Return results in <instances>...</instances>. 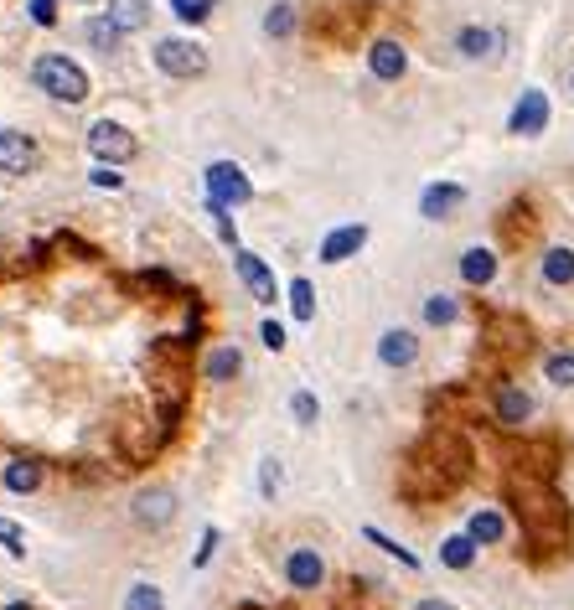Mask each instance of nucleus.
<instances>
[{
  "label": "nucleus",
  "mask_w": 574,
  "mask_h": 610,
  "mask_svg": "<svg viewBox=\"0 0 574 610\" xmlns=\"http://www.w3.org/2000/svg\"><path fill=\"white\" fill-rule=\"evenodd\" d=\"M6 610H32V605H6Z\"/></svg>",
  "instance_id": "obj_38"
},
{
  "label": "nucleus",
  "mask_w": 574,
  "mask_h": 610,
  "mask_svg": "<svg viewBox=\"0 0 574 610\" xmlns=\"http://www.w3.org/2000/svg\"><path fill=\"white\" fill-rule=\"evenodd\" d=\"M461 280L466 285H492L497 280V254L492 249H466L461 254Z\"/></svg>",
  "instance_id": "obj_15"
},
{
  "label": "nucleus",
  "mask_w": 574,
  "mask_h": 610,
  "mask_svg": "<svg viewBox=\"0 0 574 610\" xmlns=\"http://www.w3.org/2000/svg\"><path fill=\"white\" fill-rule=\"evenodd\" d=\"M259 337H264L269 352H280V347H285V326H280V321H264V326H259Z\"/></svg>",
  "instance_id": "obj_33"
},
{
  "label": "nucleus",
  "mask_w": 574,
  "mask_h": 610,
  "mask_svg": "<svg viewBox=\"0 0 574 610\" xmlns=\"http://www.w3.org/2000/svg\"><path fill=\"white\" fill-rule=\"evenodd\" d=\"M543 130H549V94H543V88H523V99L512 104V114H507V135L533 140Z\"/></svg>",
  "instance_id": "obj_3"
},
{
  "label": "nucleus",
  "mask_w": 574,
  "mask_h": 610,
  "mask_svg": "<svg viewBox=\"0 0 574 610\" xmlns=\"http://www.w3.org/2000/svg\"><path fill=\"white\" fill-rule=\"evenodd\" d=\"M476 548H481V543H476L471 533H456V538L440 543V564H445V569H471V564H476Z\"/></svg>",
  "instance_id": "obj_19"
},
{
  "label": "nucleus",
  "mask_w": 574,
  "mask_h": 610,
  "mask_svg": "<svg viewBox=\"0 0 574 610\" xmlns=\"http://www.w3.org/2000/svg\"><path fill=\"white\" fill-rule=\"evenodd\" d=\"M233 264H238V274H244V285L254 290V300H264V305H275V274L264 269V259H259V254H249V249H238V254H233Z\"/></svg>",
  "instance_id": "obj_12"
},
{
  "label": "nucleus",
  "mask_w": 574,
  "mask_h": 610,
  "mask_svg": "<svg viewBox=\"0 0 574 610\" xmlns=\"http://www.w3.org/2000/svg\"><path fill=\"white\" fill-rule=\"evenodd\" d=\"M238 368H244V357H238L233 347H223V352H213V357H207V378H213V383H223V378H233Z\"/></svg>",
  "instance_id": "obj_25"
},
{
  "label": "nucleus",
  "mask_w": 574,
  "mask_h": 610,
  "mask_svg": "<svg viewBox=\"0 0 574 610\" xmlns=\"http://www.w3.org/2000/svg\"><path fill=\"white\" fill-rule=\"evenodd\" d=\"M207 192H213V207H244L254 197V181L233 161H218V166H207Z\"/></svg>",
  "instance_id": "obj_2"
},
{
  "label": "nucleus",
  "mask_w": 574,
  "mask_h": 610,
  "mask_svg": "<svg viewBox=\"0 0 574 610\" xmlns=\"http://www.w3.org/2000/svg\"><path fill=\"white\" fill-rule=\"evenodd\" d=\"M109 16H114L119 32H140L150 21V0H109Z\"/></svg>",
  "instance_id": "obj_20"
},
{
  "label": "nucleus",
  "mask_w": 574,
  "mask_h": 610,
  "mask_svg": "<svg viewBox=\"0 0 574 610\" xmlns=\"http://www.w3.org/2000/svg\"><path fill=\"white\" fill-rule=\"evenodd\" d=\"M368 68H373V78H383V83H399L404 73H409V52L399 47V42H373V52H368Z\"/></svg>",
  "instance_id": "obj_10"
},
{
  "label": "nucleus",
  "mask_w": 574,
  "mask_h": 610,
  "mask_svg": "<svg viewBox=\"0 0 574 610\" xmlns=\"http://www.w3.org/2000/svg\"><path fill=\"white\" fill-rule=\"evenodd\" d=\"M285 579H290L295 590H316L321 579H326V564H321L316 548H295V554L285 559Z\"/></svg>",
  "instance_id": "obj_11"
},
{
  "label": "nucleus",
  "mask_w": 574,
  "mask_h": 610,
  "mask_svg": "<svg viewBox=\"0 0 574 610\" xmlns=\"http://www.w3.org/2000/svg\"><path fill=\"white\" fill-rule=\"evenodd\" d=\"M378 362H383V368H414V362H419V337L404 331V326L383 331V337H378Z\"/></svg>",
  "instance_id": "obj_7"
},
{
  "label": "nucleus",
  "mask_w": 574,
  "mask_h": 610,
  "mask_svg": "<svg viewBox=\"0 0 574 610\" xmlns=\"http://www.w3.org/2000/svg\"><path fill=\"white\" fill-rule=\"evenodd\" d=\"M425 321L430 326H456L461 321V300L456 295H430L425 300Z\"/></svg>",
  "instance_id": "obj_21"
},
{
  "label": "nucleus",
  "mask_w": 574,
  "mask_h": 610,
  "mask_svg": "<svg viewBox=\"0 0 574 610\" xmlns=\"http://www.w3.org/2000/svg\"><path fill=\"white\" fill-rule=\"evenodd\" d=\"M156 68L171 73V78H197V73H207V52L187 37H171V42L156 47Z\"/></svg>",
  "instance_id": "obj_4"
},
{
  "label": "nucleus",
  "mask_w": 574,
  "mask_h": 610,
  "mask_svg": "<svg viewBox=\"0 0 574 610\" xmlns=\"http://www.w3.org/2000/svg\"><path fill=\"white\" fill-rule=\"evenodd\" d=\"M0 543H6L11 554H26V533L16 523H6V517H0Z\"/></svg>",
  "instance_id": "obj_32"
},
{
  "label": "nucleus",
  "mask_w": 574,
  "mask_h": 610,
  "mask_svg": "<svg viewBox=\"0 0 574 610\" xmlns=\"http://www.w3.org/2000/svg\"><path fill=\"white\" fill-rule=\"evenodd\" d=\"M290 414H295L300 424H316V399H311V393H295V399H290Z\"/></svg>",
  "instance_id": "obj_31"
},
{
  "label": "nucleus",
  "mask_w": 574,
  "mask_h": 610,
  "mask_svg": "<svg viewBox=\"0 0 574 610\" xmlns=\"http://www.w3.org/2000/svg\"><path fill=\"white\" fill-rule=\"evenodd\" d=\"M125 610H166V600H161V590H156V585H130Z\"/></svg>",
  "instance_id": "obj_27"
},
{
  "label": "nucleus",
  "mask_w": 574,
  "mask_h": 610,
  "mask_svg": "<svg viewBox=\"0 0 574 610\" xmlns=\"http://www.w3.org/2000/svg\"><path fill=\"white\" fill-rule=\"evenodd\" d=\"M32 78H37L42 94H52L57 104H83V99H88V73H83L78 63H68V57H57V52L37 57Z\"/></svg>",
  "instance_id": "obj_1"
},
{
  "label": "nucleus",
  "mask_w": 574,
  "mask_h": 610,
  "mask_svg": "<svg viewBox=\"0 0 574 610\" xmlns=\"http://www.w3.org/2000/svg\"><path fill=\"white\" fill-rule=\"evenodd\" d=\"M171 512H176V497L166 492V486H156V492H140V497H135V523H145V528H166V523H171Z\"/></svg>",
  "instance_id": "obj_13"
},
{
  "label": "nucleus",
  "mask_w": 574,
  "mask_h": 610,
  "mask_svg": "<svg viewBox=\"0 0 574 610\" xmlns=\"http://www.w3.org/2000/svg\"><path fill=\"white\" fill-rule=\"evenodd\" d=\"M569 88H574V78H569Z\"/></svg>",
  "instance_id": "obj_39"
},
{
  "label": "nucleus",
  "mask_w": 574,
  "mask_h": 610,
  "mask_svg": "<svg viewBox=\"0 0 574 610\" xmlns=\"http://www.w3.org/2000/svg\"><path fill=\"white\" fill-rule=\"evenodd\" d=\"M538 274H543V285H574V249H549L543 254V264H538Z\"/></svg>",
  "instance_id": "obj_17"
},
{
  "label": "nucleus",
  "mask_w": 574,
  "mask_h": 610,
  "mask_svg": "<svg viewBox=\"0 0 574 610\" xmlns=\"http://www.w3.org/2000/svg\"><path fill=\"white\" fill-rule=\"evenodd\" d=\"M280 486V471H275V461H264V492H275Z\"/></svg>",
  "instance_id": "obj_36"
},
{
  "label": "nucleus",
  "mask_w": 574,
  "mask_h": 610,
  "mask_svg": "<svg viewBox=\"0 0 574 610\" xmlns=\"http://www.w3.org/2000/svg\"><path fill=\"white\" fill-rule=\"evenodd\" d=\"M466 533H471L476 543H502V538H507V517H502V512H492V507H481V512H471Z\"/></svg>",
  "instance_id": "obj_18"
},
{
  "label": "nucleus",
  "mask_w": 574,
  "mask_h": 610,
  "mask_svg": "<svg viewBox=\"0 0 574 610\" xmlns=\"http://www.w3.org/2000/svg\"><path fill=\"white\" fill-rule=\"evenodd\" d=\"M83 37L94 42L99 52H119V37H125V32L114 26V16H99V21H88V26H83Z\"/></svg>",
  "instance_id": "obj_22"
},
{
  "label": "nucleus",
  "mask_w": 574,
  "mask_h": 610,
  "mask_svg": "<svg viewBox=\"0 0 574 610\" xmlns=\"http://www.w3.org/2000/svg\"><path fill=\"white\" fill-rule=\"evenodd\" d=\"M37 481H42V471L32 461H11L6 466V486H11V492H37Z\"/></svg>",
  "instance_id": "obj_24"
},
{
  "label": "nucleus",
  "mask_w": 574,
  "mask_h": 610,
  "mask_svg": "<svg viewBox=\"0 0 574 610\" xmlns=\"http://www.w3.org/2000/svg\"><path fill=\"white\" fill-rule=\"evenodd\" d=\"M264 32L269 37H290L295 32V6H275V11H269L264 16Z\"/></svg>",
  "instance_id": "obj_28"
},
{
  "label": "nucleus",
  "mask_w": 574,
  "mask_h": 610,
  "mask_svg": "<svg viewBox=\"0 0 574 610\" xmlns=\"http://www.w3.org/2000/svg\"><path fill=\"white\" fill-rule=\"evenodd\" d=\"M543 378H549L554 388H574V352H554L549 362H543Z\"/></svg>",
  "instance_id": "obj_23"
},
{
  "label": "nucleus",
  "mask_w": 574,
  "mask_h": 610,
  "mask_svg": "<svg viewBox=\"0 0 574 610\" xmlns=\"http://www.w3.org/2000/svg\"><path fill=\"white\" fill-rule=\"evenodd\" d=\"M290 311H295V321H311L316 316V290H311V280H295L290 285Z\"/></svg>",
  "instance_id": "obj_26"
},
{
  "label": "nucleus",
  "mask_w": 574,
  "mask_h": 610,
  "mask_svg": "<svg viewBox=\"0 0 574 610\" xmlns=\"http://www.w3.org/2000/svg\"><path fill=\"white\" fill-rule=\"evenodd\" d=\"M414 610H450V605H445V600H419Z\"/></svg>",
  "instance_id": "obj_37"
},
{
  "label": "nucleus",
  "mask_w": 574,
  "mask_h": 610,
  "mask_svg": "<svg viewBox=\"0 0 574 610\" xmlns=\"http://www.w3.org/2000/svg\"><path fill=\"white\" fill-rule=\"evenodd\" d=\"M88 150H94L99 161H130L140 145H135V135L125 125H109V119H99V125L88 130Z\"/></svg>",
  "instance_id": "obj_5"
},
{
  "label": "nucleus",
  "mask_w": 574,
  "mask_h": 610,
  "mask_svg": "<svg viewBox=\"0 0 574 610\" xmlns=\"http://www.w3.org/2000/svg\"><path fill=\"white\" fill-rule=\"evenodd\" d=\"M32 21H37V26H52V21H57L52 0H32Z\"/></svg>",
  "instance_id": "obj_35"
},
{
  "label": "nucleus",
  "mask_w": 574,
  "mask_h": 610,
  "mask_svg": "<svg viewBox=\"0 0 574 610\" xmlns=\"http://www.w3.org/2000/svg\"><path fill=\"white\" fill-rule=\"evenodd\" d=\"M497 419H502V424H528V419H533V399H528L523 388L507 383V388L497 393Z\"/></svg>",
  "instance_id": "obj_16"
},
{
  "label": "nucleus",
  "mask_w": 574,
  "mask_h": 610,
  "mask_svg": "<svg viewBox=\"0 0 574 610\" xmlns=\"http://www.w3.org/2000/svg\"><path fill=\"white\" fill-rule=\"evenodd\" d=\"M32 166H37V145L26 135H16V130H0V171H6V176H26Z\"/></svg>",
  "instance_id": "obj_8"
},
{
  "label": "nucleus",
  "mask_w": 574,
  "mask_h": 610,
  "mask_svg": "<svg viewBox=\"0 0 574 610\" xmlns=\"http://www.w3.org/2000/svg\"><path fill=\"white\" fill-rule=\"evenodd\" d=\"M466 202V187L461 181H430L425 192H419V218H430V223H445L450 212H456Z\"/></svg>",
  "instance_id": "obj_6"
},
{
  "label": "nucleus",
  "mask_w": 574,
  "mask_h": 610,
  "mask_svg": "<svg viewBox=\"0 0 574 610\" xmlns=\"http://www.w3.org/2000/svg\"><path fill=\"white\" fill-rule=\"evenodd\" d=\"M368 538H373V543H378V548H383V554H394V559H399V564H409V569H419V559H414V554H409V548H399V543H394V538H383V533H378V528H368Z\"/></svg>",
  "instance_id": "obj_30"
},
{
  "label": "nucleus",
  "mask_w": 574,
  "mask_h": 610,
  "mask_svg": "<svg viewBox=\"0 0 574 610\" xmlns=\"http://www.w3.org/2000/svg\"><path fill=\"white\" fill-rule=\"evenodd\" d=\"M362 243H368V228L362 223H347V228H331L326 238H321V264H342V259H352Z\"/></svg>",
  "instance_id": "obj_9"
},
{
  "label": "nucleus",
  "mask_w": 574,
  "mask_h": 610,
  "mask_svg": "<svg viewBox=\"0 0 574 610\" xmlns=\"http://www.w3.org/2000/svg\"><path fill=\"white\" fill-rule=\"evenodd\" d=\"M171 11L181 16V21H207V16H213V0H171Z\"/></svg>",
  "instance_id": "obj_29"
},
{
  "label": "nucleus",
  "mask_w": 574,
  "mask_h": 610,
  "mask_svg": "<svg viewBox=\"0 0 574 610\" xmlns=\"http://www.w3.org/2000/svg\"><path fill=\"white\" fill-rule=\"evenodd\" d=\"M492 47H497V32H492V26H461V32H456V52L466 57V63L492 57Z\"/></svg>",
  "instance_id": "obj_14"
},
{
  "label": "nucleus",
  "mask_w": 574,
  "mask_h": 610,
  "mask_svg": "<svg viewBox=\"0 0 574 610\" xmlns=\"http://www.w3.org/2000/svg\"><path fill=\"white\" fill-rule=\"evenodd\" d=\"M94 187H109V192H119V187H125V176H119L114 166H99V171H94Z\"/></svg>",
  "instance_id": "obj_34"
}]
</instances>
